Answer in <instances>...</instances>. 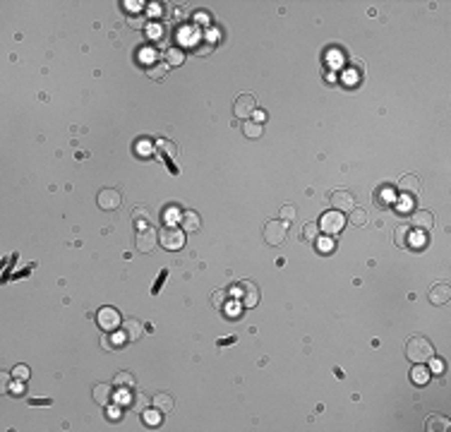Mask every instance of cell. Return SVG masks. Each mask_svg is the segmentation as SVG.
I'll list each match as a JSON object with an SVG mask.
<instances>
[{
	"instance_id": "obj_1",
	"label": "cell",
	"mask_w": 451,
	"mask_h": 432,
	"mask_svg": "<svg viewBox=\"0 0 451 432\" xmlns=\"http://www.w3.org/2000/svg\"><path fill=\"white\" fill-rule=\"evenodd\" d=\"M435 356V348L427 341L425 336H411L406 344V358L411 360L413 365H423Z\"/></svg>"
},
{
	"instance_id": "obj_2",
	"label": "cell",
	"mask_w": 451,
	"mask_h": 432,
	"mask_svg": "<svg viewBox=\"0 0 451 432\" xmlns=\"http://www.w3.org/2000/svg\"><path fill=\"white\" fill-rule=\"evenodd\" d=\"M319 230L322 233H327V236H336V233H341L343 226H346V216L343 212H336V209H331V212H324L322 218H319Z\"/></svg>"
},
{
	"instance_id": "obj_3",
	"label": "cell",
	"mask_w": 451,
	"mask_h": 432,
	"mask_svg": "<svg viewBox=\"0 0 451 432\" xmlns=\"http://www.w3.org/2000/svg\"><path fill=\"white\" fill-rule=\"evenodd\" d=\"M286 236H288V224L286 221L271 218V221L264 224V240H267V245L276 248V245H281L286 240Z\"/></svg>"
},
{
	"instance_id": "obj_4",
	"label": "cell",
	"mask_w": 451,
	"mask_h": 432,
	"mask_svg": "<svg viewBox=\"0 0 451 432\" xmlns=\"http://www.w3.org/2000/svg\"><path fill=\"white\" fill-rule=\"evenodd\" d=\"M159 242L166 248V250H180V248L185 245V233L180 230V228L166 226L159 233Z\"/></svg>"
},
{
	"instance_id": "obj_5",
	"label": "cell",
	"mask_w": 451,
	"mask_h": 432,
	"mask_svg": "<svg viewBox=\"0 0 451 432\" xmlns=\"http://www.w3.org/2000/svg\"><path fill=\"white\" fill-rule=\"evenodd\" d=\"M257 110V98L252 94H240L235 98V104H233V113H235V118L240 120H247L250 116H255Z\"/></svg>"
},
{
	"instance_id": "obj_6",
	"label": "cell",
	"mask_w": 451,
	"mask_h": 432,
	"mask_svg": "<svg viewBox=\"0 0 451 432\" xmlns=\"http://www.w3.org/2000/svg\"><path fill=\"white\" fill-rule=\"evenodd\" d=\"M96 202H98V206H101L103 212H113V209H118V206H120L122 197H120V192H118V190H113V188H106V190L98 192Z\"/></svg>"
},
{
	"instance_id": "obj_7",
	"label": "cell",
	"mask_w": 451,
	"mask_h": 432,
	"mask_svg": "<svg viewBox=\"0 0 451 432\" xmlns=\"http://www.w3.org/2000/svg\"><path fill=\"white\" fill-rule=\"evenodd\" d=\"M120 326H122V336L127 341H139L142 334H144V324L139 322L137 317H125L120 322Z\"/></svg>"
},
{
	"instance_id": "obj_8",
	"label": "cell",
	"mask_w": 451,
	"mask_h": 432,
	"mask_svg": "<svg viewBox=\"0 0 451 432\" xmlns=\"http://www.w3.org/2000/svg\"><path fill=\"white\" fill-rule=\"evenodd\" d=\"M156 240H159V233H156L151 226L139 228V233H137V250H139V252H151V250H154V245H156Z\"/></svg>"
},
{
	"instance_id": "obj_9",
	"label": "cell",
	"mask_w": 451,
	"mask_h": 432,
	"mask_svg": "<svg viewBox=\"0 0 451 432\" xmlns=\"http://www.w3.org/2000/svg\"><path fill=\"white\" fill-rule=\"evenodd\" d=\"M331 204H334V209H336V212H351V209H355V197H353V192H348V190H336L334 194H331Z\"/></svg>"
},
{
	"instance_id": "obj_10",
	"label": "cell",
	"mask_w": 451,
	"mask_h": 432,
	"mask_svg": "<svg viewBox=\"0 0 451 432\" xmlns=\"http://www.w3.org/2000/svg\"><path fill=\"white\" fill-rule=\"evenodd\" d=\"M420 178L418 176H403L401 180H399V185H396V190L401 192V194H406V197H418V192H420Z\"/></svg>"
},
{
	"instance_id": "obj_11",
	"label": "cell",
	"mask_w": 451,
	"mask_h": 432,
	"mask_svg": "<svg viewBox=\"0 0 451 432\" xmlns=\"http://www.w3.org/2000/svg\"><path fill=\"white\" fill-rule=\"evenodd\" d=\"M120 322H122L120 314H118V310H113V308H103V310L98 312V324H101V329H106V332H113Z\"/></svg>"
},
{
	"instance_id": "obj_12",
	"label": "cell",
	"mask_w": 451,
	"mask_h": 432,
	"mask_svg": "<svg viewBox=\"0 0 451 432\" xmlns=\"http://www.w3.org/2000/svg\"><path fill=\"white\" fill-rule=\"evenodd\" d=\"M240 286H243V296H240L243 305L247 308V310H250V308H257V302H259V288H257V284H252V281H243Z\"/></svg>"
},
{
	"instance_id": "obj_13",
	"label": "cell",
	"mask_w": 451,
	"mask_h": 432,
	"mask_svg": "<svg viewBox=\"0 0 451 432\" xmlns=\"http://www.w3.org/2000/svg\"><path fill=\"white\" fill-rule=\"evenodd\" d=\"M180 226H183L185 233H195V230H199V228H202V218H199V214H197V212L187 209V212H183V214H180Z\"/></svg>"
},
{
	"instance_id": "obj_14",
	"label": "cell",
	"mask_w": 451,
	"mask_h": 432,
	"mask_svg": "<svg viewBox=\"0 0 451 432\" xmlns=\"http://www.w3.org/2000/svg\"><path fill=\"white\" fill-rule=\"evenodd\" d=\"M411 224H413L415 228H420V230H430V228L435 226V216L430 214V212H425V209H418V212L411 214Z\"/></svg>"
},
{
	"instance_id": "obj_15",
	"label": "cell",
	"mask_w": 451,
	"mask_h": 432,
	"mask_svg": "<svg viewBox=\"0 0 451 432\" xmlns=\"http://www.w3.org/2000/svg\"><path fill=\"white\" fill-rule=\"evenodd\" d=\"M449 298H451L449 284H437V286H432V290H430V302H432V305H444V302H449Z\"/></svg>"
},
{
	"instance_id": "obj_16",
	"label": "cell",
	"mask_w": 451,
	"mask_h": 432,
	"mask_svg": "<svg viewBox=\"0 0 451 432\" xmlns=\"http://www.w3.org/2000/svg\"><path fill=\"white\" fill-rule=\"evenodd\" d=\"M110 394H113L110 384H96V386H94V392H91V396H94V401H96L98 406H108V404H110Z\"/></svg>"
},
{
	"instance_id": "obj_17",
	"label": "cell",
	"mask_w": 451,
	"mask_h": 432,
	"mask_svg": "<svg viewBox=\"0 0 451 432\" xmlns=\"http://www.w3.org/2000/svg\"><path fill=\"white\" fill-rule=\"evenodd\" d=\"M451 428V422H449V418H444V416H430L427 418V422H425V430L427 432H444V430H449Z\"/></svg>"
},
{
	"instance_id": "obj_18",
	"label": "cell",
	"mask_w": 451,
	"mask_h": 432,
	"mask_svg": "<svg viewBox=\"0 0 451 432\" xmlns=\"http://www.w3.org/2000/svg\"><path fill=\"white\" fill-rule=\"evenodd\" d=\"M134 384H137V380H134V374L132 372H118L115 377H113V389H132Z\"/></svg>"
},
{
	"instance_id": "obj_19",
	"label": "cell",
	"mask_w": 451,
	"mask_h": 432,
	"mask_svg": "<svg viewBox=\"0 0 451 432\" xmlns=\"http://www.w3.org/2000/svg\"><path fill=\"white\" fill-rule=\"evenodd\" d=\"M262 132H264L262 122H257V120H245L243 122V134L247 137V140H259Z\"/></svg>"
},
{
	"instance_id": "obj_20",
	"label": "cell",
	"mask_w": 451,
	"mask_h": 432,
	"mask_svg": "<svg viewBox=\"0 0 451 432\" xmlns=\"http://www.w3.org/2000/svg\"><path fill=\"white\" fill-rule=\"evenodd\" d=\"M146 408H149V396L142 394V392H134L132 394V401H130V410H134V413H144Z\"/></svg>"
},
{
	"instance_id": "obj_21",
	"label": "cell",
	"mask_w": 451,
	"mask_h": 432,
	"mask_svg": "<svg viewBox=\"0 0 451 432\" xmlns=\"http://www.w3.org/2000/svg\"><path fill=\"white\" fill-rule=\"evenodd\" d=\"M151 406L159 408L161 413H171V410H173V398L168 394H163V392H161V394H156L154 398H151Z\"/></svg>"
},
{
	"instance_id": "obj_22",
	"label": "cell",
	"mask_w": 451,
	"mask_h": 432,
	"mask_svg": "<svg viewBox=\"0 0 451 432\" xmlns=\"http://www.w3.org/2000/svg\"><path fill=\"white\" fill-rule=\"evenodd\" d=\"M142 420H144V425L146 428H159V422H161V410L159 408H146L144 413H142Z\"/></svg>"
},
{
	"instance_id": "obj_23",
	"label": "cell",
	"mask_w": 451,
	"mask_h": 432,
	"mask_svg": "<svg viewBox=\"0 0 451 432\" xmlns=\"http://www.w3.org/2000/svg\"><path fill=\"white\" fill-rule=\"evenodd\" d=\"M166 62L168 65H173V68H178V65H183L185 62V53L180 50V48H166Z\"/></svg>"
},
{
	"instance_id": "obj_24",
	"label": "cell",
	"mask_w": 451,
	"mask_h": 432,
	"mask_svg": "<svg viewBox=\"0 0 451 432\" xmlns=\"http://www.w3.org/2000/svg\"><path fill=\"white\" fill-rule=\"evenodd\" d=\"M166 72H168V62H156L146 70V74H149V80H161Z\"/></svg>"
},
{
	"instance_id": "obj_25",
	"label": "cell",
	"mask_w": 451,
	"mask_h": 432,
	"mask_svg": "<svg viewBox=\"0 0 451 432\" xmlns=\"http://www.w3.org/2000/svg\"><path fill=\"white\" fill-rule=\"evenodd\" d=\"M351 224H355V226H365L367 224V212L365 209H351Z\"/></svg>"
},
{
	"instance_id": "obj_26",
	"label": "cell",
	"mask_w": 451,
	"mask_h": 432,
	"mask_svg": "<svg viewBox=\"0 0 451 432\" xmlns=\"http://www.w3.org/2000/svg\"><path fill=\"white\" fill-rule=\"evenodd\" d=\"M303 238L310 240V242H315L319 238V226L317 224H305L303 226Z\"/></svg>"
},
{
	"instance_id": "obj_27",
	"label": "cell",
	"mask_w": 451,
	"mask_h": 432,
	"mask_svg": "<svg viewBox=\"0 0 451 432\" xmlns=\"http://www.w3.org/2000/svg\"><path fill=\"white\" fill-rule=\"evenodd\" d=\"M146 218H149V209L146 206H134L132 209V221L137 224V226H142Z\"/></svg>"
},
{
	"instance_id": "obj_28",
	"label": "cell",
	"mask_w": 451,
	"mask_h": 432,
	"mask_svg": "<svg viewBox=\"0 0 451 432\" xmlns=\"http://www.w3.org/2000/svg\"><path fill=\"white\" fill-rule=\"evenodd\" d=\"M279 216H281V221H286V224H291L293 218H295V206H293V204H286V206H281Z\"/></svg>"
},
{
	"instance_id": "obj_29",
	"label": "cell",
	"mask_w": 451,
	"mask_h": 432,
	"mask_svg": "<svg viewBox=\"0 0 451 432\" xmlns=\"http://www.w3.org/2000/svg\"><path fill=\"white\" fill-rule=\"evenodd\" d=\"M315 248H317V252L327 254V252L334 250V242H331L329 238H317V240H315Z\"/></svg>"
},
{
	"instance_id": "obj_30",
	"label": "cell",
	"mask_w": 451,
	"mask_h": 432,
	"mask_svg": "<svg viewBox=\"0 0 451 432\" xmlns=\"http://www.w3.org/2000/svg\"><path fill=\"white\" fill-rule=\"evenodd\" d=\"M411 377H413L415 384H425L427 382V370H425V368H420V365H415V370H413Z\"/></svg>"
},
{
	"instance_id": "obj_31",
	"label": "cell",
	"mask_w": 451,
	"mask_h": 432,
	"mask_svg": "<svg viewBox=\"0 0 451 432\" xmlns=\"http://www.w3.org/2000/svg\"><path fill=\"white\" fill-rule=\"evenodd\" d=\"M101 348H103V350H115V341H113L110 332H106V334L101 336Z\"/></svg>"
},
{
	"instance_id": "obj_32",
	"label": "cell",
	"mask_w": 451,
	"mask_h": 432,
	"mask_svg": "<svg viewBox=\"0 0 451 432\" xmlns=\"http://www.w3.org/2000/svg\"><path fill=\"white\" fill-rule=\"evenodd\" d=\"M211 50H214V44H211V41H204V44L195 46V53H197V56H209Z\"/></svg>"
},
{
	"instance_id": "obj_33",
	"label": "cell",
	"mask_w": 451,
	"mask_h": 432,
	"mask_svg": "<svg viewBox=\"0 0 451 432\" xmlns=\"http://www.w3.org/2000/svg\"><path fill=\"white\" fill-rule=\"evenodd\" d=\"M211 302H214L216 308H223V305H226V290H214V296H211Z\"/></svg>"
},
{
	"instance_id": "obj_34",
	"label": "cell",
	"mask_w": 451,
	"mask_h": 432,
	"mask_svg": "<svg viewBox=\"0 0 451 432\" xmlns=\"http://www.w3.org/2000/svg\"><path fill=\"white\" fill-rule=\"evenodd\" d=\"M12 377H17V380H26V377H29V368H26V365H14Z\"/></svg>"
},
{
	"instance_id": "obj_35",
	"label": "cell",
	"mask_w": 451,
	"mask_h": 432,
	"mask_svg": "<svg viewBox=\"0 0 451 432\" xmlns=\"http://www.w3.org/2000/svg\"><path fill=\"white\" fill-rule=\"evenodd\" d=\"M406 242H408V228H399V230H396V245H406Z\"/></svg>"
},
{
	"instance_id": "obj_36",
	"label": "cell",
	"mask_w": 451,
	"mask_h": 432,
	"mask_svg": "<svg viewBox=\"0 0 451 432\" xmlns=\"http://www.w3.org/2000/svg\"><path fill=\"white\" fill-rule=\"evenodd\" d=\"M430 360H432V368H430V370L435 372V374H442V372H444V362H442L439 358H435V356H432Z\"/></svg>"
},
{
	"instance_id": "obj_37",
	"label": "cell",
	"mask_w": 451,
	"mask_h": 432,
	"mask_svg": "<svg viewBox=\"0 0 451 432\" xmlns=\"http://www.w3.org/2000/svg\"><path fill=\"white\" fill-rule=\"evenodd\" d=\"M144 24H146L144 17H130V26L132 29H144Z\"/></svg>"
},
{
	"instance_id": "obj_38",
	"label": "cell",
	"mask_w": 451,
	"mask_h": 432,
	"mask_svg": "<svg viewBox=\"0 0 451 432\" xmlns=\"http://www.w3.org/2000/svg\"><path fill=\"white\" fill-rule=\"evenodd\" d=\"M0 382H2V392H10V374H7V372H2Z\"/></svg>"
},
{
	"instance_id": "obj_39",
	"label": "cell",
	"mask_w": 451,
	"mask_h": 432,
	"mask_svg": "<svg viewBox=\"0 0 451 432\" xmlns=\"http://www.w3.org/2000/svg\"><path fill=\"white\" fill-rule=\"evenodd\" d=\"M31 406H50V398H31Z\"/></svg>"
},
{
	"instance_id": "obj_40",
	"label": "cell",
	"mask_w": 451,
	"mask_h": 432,
	"mask_svg": "<svg viewBox=\"0 0 451 432\" xmlns=\"http://www.w3.org/2000/svg\"><path fill=\"white\" fill-rule=\"evenodd\" d=\"M161 146H163V152H168V156H171V158L175 156V146H173L171 142H161Z\"/></svg>"
},
{
	"instance_id": "obj_41",
	"label": "cell",
	"mask_w": 451,
	"mask_h": 432,
	"mask_svg": "<svg viewBox=\"0 0 451 432\" xmlns=\"http://www.w3.org/2000/svg\"><path fill=\"white\" fill-rule=\"evenodd\" d=\"M10 392H12V394H22V384L12 382V384H10Z\"/></svg>"
},
{
	"instance_id": "obj_42",
	"label": "cell",
	"mask_w": 451,
	"mask_h": 432,
	"mask_svg": "<svg viewBox=\"0 0 451 432\" xmlns=\"http://www.w3.org/2000/svg\"><path fill=\"white\" fill-rule=\"evenodd\" d=\"M168 276V272H161V278L156 281V286H154V293H159V288H161V284H163V278Z\"/></svg>"
},
{
	"instance_id": "obj_43",
	"label": "cell",
	"mask_w": 451,
	"mask_h": 432,
	"mask_svg": "<svg viewBox=\"0 0 451 432\" xmlns=\"http://www.w3.org/2000/svg\"><path fill=\"white\" fill-rule=\"evenodd\" d=\"M255 118H257V122H264V120H267V113H264V110H259V113H257V110H255Z\"/></svg>"
},
{
	"instance_id": "obj_44",
	"label": "cell",
	"mask_w": 451,
	"mask_h": 432,
	"mask_svg": "<svg viewBox=\"0 0 451 432\" xmlns=\"http://www.w3.org/2000/svg\"><path fill=\"white\" fill-rule=\"evenodd\" d=\"M226 344H235V336H231V338H221L219 341V346H226Z\"/></svg>"
}]
</instances>
